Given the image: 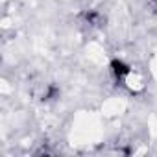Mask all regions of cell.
Masks as SVG:
<instances>
[{
  "mask_svg": "<svg viewBox=\"0 0 157 157\" xmlns=\"http://www.w3.org/2000/svg\"><path fill=\"white\" fill-rule=\"evenodd\" d=\"M133 68L128 65V63H124V61H120V59H113L111 61V74H113V78H115V82L117 83H124V80L128 78V74L131 72Z\"/></svg>",
  "mask_w": 157,
  "mask_h": 157,
  "instance_id": "6da1fadb",
  "label": "cell"
}]
</instances>
